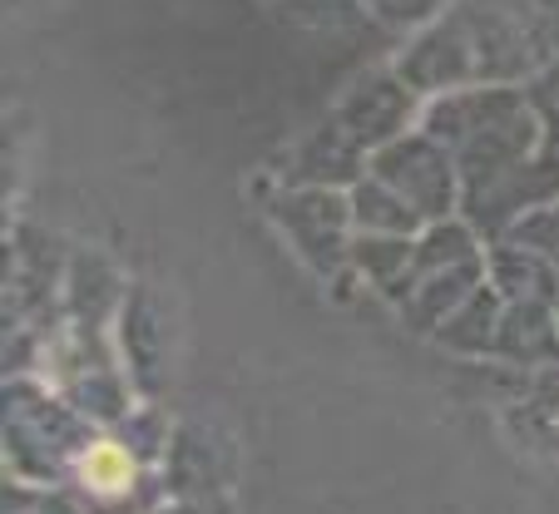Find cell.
Wrapping results in <instances>:
<instances>
[{
  "label": "cell",
  "instance_id": "1",
  "mask_svg": "<svg viewBox=\"0 0 559 514\" xmlns=\"http://www.w3.org/2000/svg\"><path fill=\"white\" fill-rule=\"evenodd\" d=\"M85 480L99 490H124L129 485V455L119 445H95L85 461Z\"/></svg>",
  "mask_w": 559,
  "mask_h": 514
}]
</instances>
